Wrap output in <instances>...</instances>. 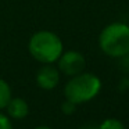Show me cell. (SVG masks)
<instances>
[{"instance_id": "6da1fadb", "label": "cell", "mask_w": 129, "mask_h": 129, "mask_svg": "<svg viewBox=\"0 0 129 129\" xmlns=\"http://www.w3.org/2000/svg\"><path fill=\"white\" fill-rule=\"evenodd\" d=\"M28 51L40 64H54L64 51L61 38L51 31H38L29 38Z\"/></svg>"}, {"instance_id": "7a4b0ae2", "label": "cell", "mask_w": 129, "mask_h": 129, "mask_svg": "<svg viewBox=\"0 0 129 129\" xmlns=\"http://www.w3.org/2000/svg\"><path fill=\"white\" fill-rule=\"evenodd\" d=\"M99 47L111 58H122L129 53V25L125 22H111L101 29Z\"/></svg>"}, {"instance_id": "3957f363", "label": "cell", "mask_w": 129, "mask_h": 129, "mask_svg": "<svg viewBox=\"0 0 129 129\" xmlns=\"http://www.w3.org/2000/svg\"><path fill=\"white\" fill-rule=\"evenodd\" d=\"M101 90V81L93 72H81L71 76L64 86V96L67 100L78 104H83L93 100Z\"/></svg>"}, {"instance_id": "277c9868", "label": "cell", "mask_w": 129, "mask_h": 129, "mask_svg": "<svg viewBox=\"0 0 129 129\" xmlns=\"http://www.w3.org/2000/svg\"><path fill=\"white\" fill-rule=\"evenodd\" d=\"M57 68L60 72L67 76H75L83 72L86 68V58L78 50H67L62 51L60 58L57 60Z\"/></svg>"}, {"instance_id": "5b68a950", "label": "cell", "mask_w": 129, "mask_h": 129, "mask_svg": "<svg viewBox=\"0 0 129 129\" xmlns=\"http://www.w3.org/2000/svg\"><path fill=\"white\" fill-rule=\"evenodd\" d=\"M36 85L43 90H53L60 82V71L53 64H43L36 72Z\"/></svg>"}, {"instance_id": "8992f818", "label": "cell", "mask_w": 129, "mask_h": 129, "mask_svg": "<svg viewBox=\"0 0 129 129\" xmlns=\"http://www.w3.org/2000/svg\"><path fill=\"white\" fill-rule=\"evenodd\" d=\"M4 110L7 111L9 118H13V119H24L29 112V106L24 99L11 97Z\"/></svg>"}, {"instance_id": "52a82bcc", "label": "cell", "mask_w": 129, "mask_h": 129, "mask_svg": "<svg viewBox=\"0 0 129 129\" xmlns=\"http://www.w3.org/2000/svg\"><path fill=\"white\" fill-rule=\"evenodd\" d=\"M11 99V87L4 79L0 78V110H4Z\"/></svg>"}, {"instance_id": "ba28073f", "label": "cell", "mask_w": 129, "mask_h": 129, "mask_svg": "<svg viewBox=\"0 0 129 129\" xmlns=\"http://www.w3.org/2000/svg\"><path fill=\"white\" fill-rule=\"evenodd\" d=\"M99 129H126V128L117 118H107L99 125Z\"/></svg>"}, {"instance_id": "9c48e42d", "label": "cell", "mask_w": 129, "mask_h": 129, "mask_svg": "<svg viewBox=\"0 0 129 129\" xmlns=\"http://www.w3.org/2000/svg\"><path fill=\"white\" fill-rule=\"evenodd\" d=\"M75 108H76V104L72 103V101H70V100H67V99H65V101L61 104V111L64 112L65 115L74 114V112H75Z\"/></svg>"}, {"instance_id": "30bf717a", "label": "cell", "mask_w": 129, "mask_h": 129, "mask_svg": "<svg viewBox=\"0 0 129 129\" xmlns=\"http://www.w3.org/2000/svg\"><path fill=\"white\" fill-rule=\"evenodd\" d=\"M0 129H13V123L9 115H4L2 112H0Z\"/></svg>"}, {"instance_id": "8fae6325", "label": "cell", "mask_w": 129, "mask_h": 129, "mask_svg": "<svg viewBox=\"0 0 129 129\" xmlns=\"http://www.w3.org/2000/svg\"><path fill=\"white\" fill-rule=\"evenodd\" d=\"M79 129H99V126H94V125H85V126H82V128H79Z\"/></svg>"}, {"instance_id": "7c38bea8", "label": "cell", "mask_w": 129, "mask_h": 129, "mask_svg": "<svg viewBox=\"0 0 129 129\" xmlns=\"http://www.w3.org/2000/svg\"><path fill=\"white\" fill-rule=\"evenodd\" d=\"M35 129H51L50 126H45V125H40V126H36Z\"/></svg>"}]
</instances>
